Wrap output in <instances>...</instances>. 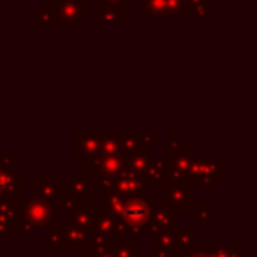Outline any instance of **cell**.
Segmentation results:
<instances>
[{
  "instance_id": "277c9868",
  "label": "cell",
  "mask_w": 257,
  "mask_h": 257,
  "mask_svg": "<svg viewBox=\"0 0 257 257\" xmlns=\"http://www.w3.org/2000/svg\"><path fill=\"white\" fill-rule=\"evenodd\" d=\"M185 11L194 13L196 18H206L208 0H185Z\"/></svg>"
},
{
  "instance_id": "6da1fadb",
  "label": "cell",
  "mask_w": 257,
  "mask_h": 257,
  "mask_svg": "<svg viewBox=\"0 0 257 257\" xmlns=\"http://www.w3.org/2000/svg\"><path fill=\"white\" fill-rule=\"evenodd\" d=\"M48 8L51 9L57 25H79V22L88 18V4L79 0H50Z\"/></svg>"
},
{
  "instance_id": "52a82bcc",
  "label": "cell",
  "mask_w": 257,
  "mask_h": 257,
  "mask_svg": "<svg viewBox=\"0 0 257 257\" xmlns=\"http://www.w3.org/2000/svg\"><path fill=\"white\" fill-rule=\"evenodd\" d=\"M138 2H140V4H143V2H147V0H138Z\"/></svg>"
},
{
  "instance_id": "3957f363",
  "label": "cell",
  "mask_w": 257,
  "mask_h": 257,
  "mask_svg": "<svg viewBox=\"0 0 257 257\" xmlns=\"http://www.w3.org/2000/svg\"><path fill=\"white\" fill-rule=\"evenodd\" d=\"M128 8H120V6H111V4H97V18L99 20H125L127 18Z\"/></svg>"
},
{
  "instance_id": "7a4b0ae2",
  "label": "cell",
  "mask_w": 257,
  "mask_h": 257,
  "mask_svg": "<svg viewBox=\"0 0 257 257\" xmlns=\"http://www.w3.org/2000/svg\"><path fill=\"white\" fill-rule=\"evenodd\" d=\"M185 0H147L145 16L148 20L155 18H183Z\"/></svg>"
},
{
  "instance_id": "8992f818",
  "label": "cell",
  "mask_w": 257,
  "mask_h": 257,
  "mask_svg": "<svg viewBox=\"0 0 257 257\" xmlns=\"http://www.w3.org/2000/svg\"><path fill=\"white\" fill-rule=\"evenodd\" d=\"M79 2H85V4H100V2H102V0H79Z\"/></svg>"
},
{
  "instance_id": "5b68a950",
  "label": "cell",
  "mask_w": 257,
  "mask_h": 257,
  "mask_svg": "<svg viewBox=\"0 0 257 257\" xmlns=\"http://www.w3.org/2000/svg\"><path fill=\"white\" fill-rule=\"evenodd\" d=\"M104 4H111V6H120V8H128L127 2L128 0H102Z\"/></svg>"
}]
</instances>
